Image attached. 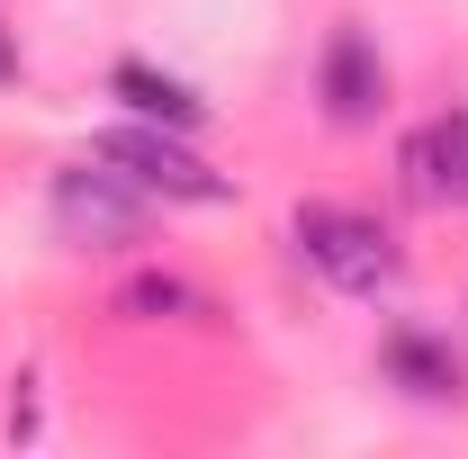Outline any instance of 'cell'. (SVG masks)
<instances>
[{
	"instance_id": "3957f363",
	"label": "cell",
	"mask_w": 468,
	"mask_h": 459,
	"mask_svg": "<svg viewBox=\"0 0 468 459\" xmlns=\"http://www.w3.org/2000/svg\"><path fill=\"white\" fill-rule=\"evenodd\" d=\"M46 208H55V234L72 252H126V243H144V226H154V198L117 172V163H100V154L90 163H63Z\"/></svg>"
},
{
	"instance_id": "5b68a950",
	"label": "cell",
	"mask_w": 468,
	"mask_h": 459,
	"mask_svg": "<svg viewBox=\"0 0 468 459\" xmlns=\"http://www.w3.org/2000/svg\"><path fill=\"white\" fill-rule=\"evenodd\" d=\"M397 180L414 208H468V109H441L432 126H414L397 144Z\"/></svg>"
},
{
	"instance_id": "52a82bcc",
	"label": "cell",
	"mask_w": 468,
	"mask_h": 459,
	"mask_svg": "<svg viewBox=\"0 0 468 459\" xmlns=\"http://www.w3.org/2000/svg\"><path fill=\"white\" fill-rule=\"evenodd\" d=\"M109 100H126V117L180 126V135H198V126H207V100H198L189 81H172L163 63H144V55H126V63L109 72Z\"/></svg>"
},
{
	"instance_id": "ba28073f",
	"label": "cell",
	"mask_w": 468,
	"mask_h": 459,
	"mask_svg": "<svg viewBox=\"0 0 468 459\" xmlns=\"http://www.w3.org/2000/svg\"><path fill=\"white\" fill-rule=\"evenodd\" d=\"M109 315H126V325H207L217 306H207V288L172 280V271H135V280L109 297Z\"/></svg>"
},
{
	"instance_id": "7a4b0ae2",
	"label": "cell",
	"mask_w": 468,
	"mask_h": 459,
	"mask_svg": "<svg viewBox=\"0 0 468 459\" xmlns=\"http://www.w3.org/2000/svg\"><path fill=\"white\" fill-rule=\"evenodd\" d=\"M90 154H100V163H117V172L135 180L144 198H163V208H226V198H234V180L217 172L207 154H189V135H180V126H154V117L109 126Z\"/></svg>"
},
{
	"instance_id": "277c9868",
	"label": "cell",
	"mask_w": 468,
	"mask_h": 459,
	"mask_svg": "<svg viewBox=\"0 0 468 459\" xmlns=\"http://www.w3.org/2000/svg\"><path fill=\"white\" fill-rule=\"evenodd\" d=\"M315 100H324V117H334L343 135H360V126L388 117V55H378V37H369L360 18H334V27H324Z\"/></svg>"
},
{
	"instance_id": "8992f818",
	"label": "cell",
	"mask_w": 468,
	"mask_h": 459,
	"mask_svg": "<svg viewBox=\"0 0 468 459\" xmlns=\"http://www.w3.org/2000/svg\"><path fill=\"white\" fill-rule=\"evenodd\" d=\"M378 369H388V388H406V397H423V405H460V388H468L460 343L432 334V325H388Z\"/></svg>"
},
{
	"instance_id": "6da1fadb",
	"label": "cell",
	"mask_w": 468,
	"mask_h": 459,
	"mask_svg": "<svg viewBox=\"0 0 468 459\" xmlns=\"http://www.w3.org/2000/svg\"><path fill=\"white\" fill-rule=\"evenodd\" d=\"M297 252H306V271L324 288H343V297H388V288L406 280V252H397V234L378 226L369 208H334V198H306L289 217Z\"/></svg>"
},
{
	"instance_id": "9c48e42d",
	"label": "cell",
	"mask_w": 468,
	"mask_h": 459,
	"mask_svg": "<svg viewBox=\"0 0 468 459\" xmlns=\"http://www.w3.org/2000/svg\"><path fill=\"white\" fill-rule=\"evenodd\" d=\"M0 81H18V46H9V27H0Z\"/></svg>"
}]
</instances>
